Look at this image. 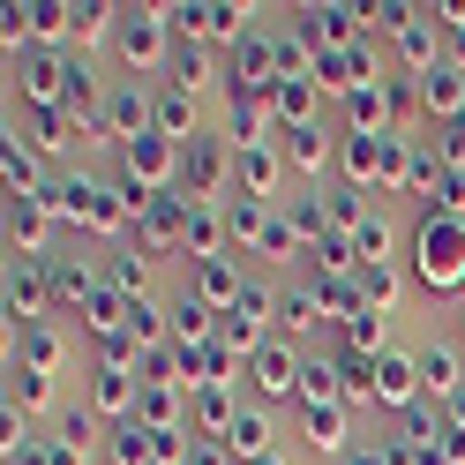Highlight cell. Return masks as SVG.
I'll return each instance as SVG.
<instances>
[{
	"instance_id": "cell-1",
	"label": "cell",
	"mask_w": 465,
	"mask_h": 465,
	"mask_svg": "<svg viewBox=\"0 0 465 465\" xmlns=\"http://www.w3.org/2000/svg\"><path fill=\"white\" fill-rule=\"evenodd\" d=\"M405 278H413L420 301H465V225L443 211H413L405 218Z\"/></svg>"
},
{
	"instance_id": "cell-2",
	"label": "cell",
	"mask_w": 465,
	"mask_h": 465,
	"mask_svg": "<svg viewBox=\"0 0 465 465\" xmlns=\"http://www.w3.org/2000/svg\"><path fill=\"white\" fill-rule=\"evenodd\" d=\"M173 23H165V8H121V23H113V61H121V75H135V83H158V68H173Z\"/></svg>"
},
{
	"instance_id": "cell-3",
	"label": "cell",
	"mask_w": 465,
	"mask_h": 465,
	"mask_svg": "<svg viewBox=\"0 0 465 465\" xmlns=\"http://www.w3.org/2000/svg\"><path fill=\"white\" fill-rule=\"evenodd\" d=\"M173 38L181 45H211V53H232L255 23H263V8H241V0H173L165 8Z\"/></svg>"
},
{
	"instance_id": "cell-4",
	"label": "cell",
	"mask_w": 465,
	"mask_h": 465,
	"mask_svg": "<svg viewBox=\"0 0 465 465\" xmlns=\"http://www.w3.org/2000/svg\"><path fill=\"white\" fill-rule=\"evenodd\" d=\"M301 383H308V345H293V338H271L263 353L248 361V375H241V391L263 405V413H293Z\"/></svg>"
},
{
	"instance_id": "cell-5",
	"label": "cell",
	"mask_w": 465,
	"mask_h": 465,
	"mask_svg": "<svg viewBox=\"0 0 465 465\" xmlns=\"http://www.w3.org/2000/svg\"><path fill=\"white\" fill-rule=\"evenodd\" d=\"M135 398H143V375H135V368H105V361H83L75 405H83V413H91L98 428H121V420H135Z\"/></svg>"
},
{
	"instance_id": "cell-6",
	"label": "cell",
	"mask_w": 465,
	"mask_h": 465,
	"mask_svg": "<svg viewBox=\"0 0 465 465\" xmlns=\"http://www.w3.org/2000/svg\"><path fill=\"white\" fill-rule=\"evenodd\" d=\"M68 75H75V53H68V45H31L23 61H8L15 113H23V105H68Z\"/></svg>"
},
{
	"instance_id": "cell-7",
	"label": "cell",
	"mask_w": 465,
	"mask_h": 465,
	"mask_svg": "<svg viewBox=\"0 0 465 465\" xmlns=\"http://www.w3.org/2000/svg\"><path fill=\"white\" fill-rule=\"evenodd\" d=\"M420 405H428V383H420L413 345H391V353H375V398H368V413L405 420V413H420Z\"/></svg>"
},
{
	"instance_id": "cell-8",
	"label": "cell",
	"mask_w": 465,
	"mask_h": 465,
	"mask_svg": "<svg viewBox=\"0 0 465 465\" xmlns=\"http://www.w3.org/2000/svg\"><path fill=\"white\" fill-rule=\"evenodd\" d=\"M0 315H8V331H31L53 315V278L38 255H8V271H0Z\"/></svg>"
},
{
	"instance_id": "cell-9",
	"label": "cell",
	"mask_w": 465,
	"mask_h": 465,
	"mask_svg": "<svg viewBox=\"0 0 465 465\" xmlns=\"http://www.w3.org/2000/svg\"><path fill=\"white\" fill-rule=\"evenodd\" d=\"M181 195L188 203H225L232 195V143L218 128L195 135V143H181Z\"/></svg>"
},
{
	"instance_id": "cell-10",
	"label": "cell",
	"mask_w": 465,
	"mask_h": 465,
	"mask_svg": "<svg viewBox=\"0 0 465 465\" xmlns=\"http://www.w3.org/2000/svg\"><path fill=\"white\" fill-rule=\"evenodd\" d=\"M45 278H53V315H61V323H75V315L105 293V263H91L83 248H53Z\"/></svg>"
},
{
	"instance_id": "cell-11",
	"label": "cell",
	"mask_w": 465,
	"mask_h": 465,
	"mask_svg": "<svg viewBox=\"0 0 465 465\" xmlns=\"http://www.w3.org/2000/svg\"><path fill=\"white\" fill-rule=\"evenodd\" d=\"M225 83H241V91H263V98L285 83V61H278V15H263L241 45L225 53Z\"/></svg>"
},
{
	"instance_id": "cell-12",
	"label": "cell",
	"mask_w": 465,
	"mask_h": 465,
	"mask_svg": "<svg viewBox=\"0 0 465 465\" xmlns=\"http://www.w3.org/2000/svg\"><path fill=\"white\" fill-rule=\"evenodd\" d=\"M135 248L151 255V263H188V195L165 188L151 211L135 218Z\"/></svg>"
},
{
	"instance_id": "cell-13",
	"label": "cell",
	"mask_w": 465,
	"mask_h": 465,
	"mask_svg": "<svg viewBox=\"0 0 465 465\" xmlns=\"http://www.w3.org/2000/svg\"><path fill=\"white\" fill-rule=\"evenodd\" d=\"M8 361H15V368H38V375H68V368H75V323L45 315V323H31V331H8ZM75 375H83V368H75Z\"/></svg>"
},
{
	"instance_id": "cell-14",
	"label": "cell",
	"mask_w": 465,
	"mask_h": 465,
	"mask_svg": "<svg viewBox=\"0 0 465 465\" xmlns=\"http://www.w3.org/2000/svg\"><path fill=\"white\" fill-rule=\"evenodd\" d=\"M293 443H301V458H345V450H353L361 443V435H353V405H293Z\"/></svg>"
},
{
	"instance_id": "cell-15",
	"label": "cell",
	"mask_w": 465,
	"mask_h": 465,
	"mask_svg": "<svg viewBox=\"0 0 465 465\" xmlns=\"http://www.w3.org/2000/svg\"><path fill=\"white\" fill-rule=\"evenodd\" d=\"M278 158H285V173H293V181L331 188V181H338V128H331V121H315V128L278 135Z\"/></svg>"
},
{
	"instance_id": "cell-16",
	"label": "cell",
	"mask_w": 465,
	"mask_h": 465,
	"mask_svg": "<svg viewBox=\"0 0 465 465\" xmlns=\"http://www.w3.org/2000/svg\"><path fill=\"white\" fill-rule=\"evenodd\" d=\"M8 128H15L23 143H31V151H38L53 173H61V165H68V151L83 143V128H75V113H68V105H23Z\"/></svg>"
},
{
	"instance_id": "cell-17",
	"label": "cell",
	"mask_w": 465,
	"mask_h": 465,
	"mask_svg": "<svg viewBox=\"0 0 465 465\" xmlns=\"http://www.w3.org/2000/svg\"><path fill=\"white\" fill-rule=\"evenodd\" d=\"M443 61H450V38L435 31V15L420 8V15H413V23H405V31L391 38V68L420 83V75H435V68H443Z\"/></svg>"
},
{
	"instance_id": "cell-18",
	"label": "cell",
	"mask_w": 465,
	"mask_h": 465,
	"mask_svg": "<svg viewBox=\"0 0 465 465\" xmlns=\"http://www.w3.org/2000/svg\"><path fill=\"white\" fill-rule=\"evenodd\" d=\"M0 225H8V255H38V263H45V255L61 248V241H53L61 225H53L45 195H8V211H0Z\"/></svg>"
},
{
	"instance_id": "cell-19",
	"label": "cell",
	"mask_w": 465,
	"mask_h": 465,
	"mask_svg": "<svg viewBox=\"0 0 465 465\" xmlns=\"http://www.w3.org/2000/svg\"><path fill=\"white\" fill-rule=\"evenodd\" d=\"M113 165L128 173V181H143V188H181V143L173 135H143V143H128V151H113Z\"/></svg>"
},
{
	"instance_id": "cell-20",
	"label": "cell",
	"mask_w": 465,
	"mask_h": 465,
	"mask_svg": "<svg viewBox=\"0 0 465 465\" xmlns=\"http://www.w3.org/2000/svg\"><path fill=\"white\" fill-rule=\"evenodd\" d=\"M285 158L278 143H248V151H232V195H255V203H285Z\"/></svg>"
},
{
	"instance_id": "cell-21",
	"label": "cell",
	"mask_w": 465,
	"mask_h": 465,
	"mask_svg": "<svg viewBox=\"0 0 465 465\" xmlns=\"http://www.w3.org/2000/svg\"><path fill=\"white\" fill-rule=\"evenodd\" d=\"M338 128L345 135H405L398 128V105H391V75L383 83H361L353 98H338Z\"/></svg>"
},
{
	"instance_id": "cell-22",
	"label": "cell",
	"mask_w": 465,
	"mask_h": 465,
	"mask_svg": "<svg viewBox=\"0 0 465 465\" xmlns=\"http://www.w3.org/2000/svg\"><path fill=\"white\" fill-rule=\"evenodd\" d=\"M413 361H420V383H428V405L443 413V405L465 391V353L450 338H413Z\"/></svg>"
},
{
	"instance_id": "cell-23",
	"label": "cell",
	"mask_w": 465,
	"mask_h": 465,
	"mask_svg": "<svg viewBox=\"0 0 465 465\" xmlns=\"http://www.w3.org/2000/svg\"><path fill=\"white\" fill-rule=\"evenodd\" d=\"M8 405L38 428V420H61L68 413V391H61V375H38V368H15L8 361Z\"/></svg>"
},
{
	"instance_id": "cell-24",
	"label": "cell",
	"mask_w": 465,
	"mask_h": 465,
	"mask_svg": "<svg viewBox=\"0 0 465 465\" xmlns=\"http://www.w3.org/2000/svg\"><path fill=\"white\" fill-rule=\"evenodd\" d=\"M181 285H195V293H203V301H211V308L225 315V308L241 301L255 278H248V263H241V255H211V263H188V271H181Z\"/></svg>"
},
{
	"instance_id": "cell-25",
	"label": "cell",
	"mask_w": 465,
	"mask_h": 465,
	"mask_svg": "<svg viewBox=\"0 0 465 465\" xmlns=\"http://www.w3.org/2000/svg\"><path fill=\"white\" fill-rule=\"evenodd\" d=\"M315 331H331V315H323V301H315V285H308V278H285V285H278V338L308 345Z\"/></svg>"
},
{
	"instance_id": "cell-26",
	"label": "cell",
	"mask_w": 465,
	"mask_h": 465,
	"mask_svg": "<svg viewBox=\"0 0 465 465\" xmlns=\"http://www.w3.org/2000/svg\"><path fill=\"white\" fill-rule=\"evenodd\" d=\"M241 405H248L241 383H203V391H188V428H195V435H218V443H225V428L241 420Z\"/></svg>"
},
{
	"instance_id": "cell-27",
	"label": "cell",
	"mask_w": 465,
	"mask_h": 465,
	"mask_svg": "<svg viewBox=\"0 0 465 465\" xmlns=\"http://www.w3.org/2000/svg\"><path fill=\"white\" fill-rule=\"evenodd\" d=\"M151 98H158V135H173V143L211 135V128H203V98H195V91H181L173 75H158V83H151Z\"/></svg>"
},
{
	"instance_id": "cell-28",
	"label": "cell",
	"mask_w": 465,
	"mask_h": 465,
	"mask_svg": "<svg viewBox=\"0 0 465 465\" xmlns=\"http://www.w3.org/2000/svg\"><path fill=\"white\" fill-rule=\"evenodd\" d=\"M0 181H8V195H45L53 188V165L8 128V135H0Z\"/></svg>"
},
{
	"instance_id": "cell-29",
	"label": "cell",
	"mask_w": 465,
	"mask_h": 465,
	"mask_svg": "<svg viewBox=\"0 0 465 465\" xmlns=\"http://www.w3.org/2000/svg\"><path fill=\"white\" fill-rule=\"evenodd\" d=\"M271 121H278V135L323 121V91H315V75H285L278 83V91H271Z\"/></svg>"
},
{
	"instance_id": "cell-30",
	"label": "cell",
	"mask_w": 465,
	"mask_h": 465,
	"mask_svg": "<svg viewBox=\"0 0 465 465\" xmlns=\"http://www.w3.org/2000/svg\"><path fill=\"white\" fill-rule=\"evenodd\" d=\"M165 315H173V345H211L218 338V308L195 293V285H173L165 293Z\"/></svg>"
},
{
	"instance_id": "cell-31",
	"label": "cell",
	"mask_w": 465,
	"mask_h": 465,
	"mask_svg": "<svg viewBox=\"0 0 465 465\" xmlns=\"http://www.w3.org/2000/svg\"><path fill=\"white\" fill-rule=\"evenodd\" d=\"M225 450H232V465H255V458H271L278 450V413H263V405H241V420L225 428Z\"/></svg>"
},
{
	"instance_id": "cell-32",
	"label": "cell",
	"mask_w": 465,
	"mask_h": 465,
	"mask_svg": "<svg viewBox=\"0 0 465 465\" xmlns=\"http://www.w3.org/2000/svg\"><path fill=\"white\" fill-rule=\"evenodd\" d=\"M105 285H113V293H128V301H151L158 293V263L135 241H121V248H105Z\"/></svg>"
},
{
	"instance_id": "cell-33",
	"label": "cell",
	"mask_w": 465,
	"mask_h": 465,
	"mask_svg": "<svg viewBox=\"0 0 465 465\" xmlns=\"http://www.w3.org/2000/svg\"><path fill=\"white\" fill-rule=\"evenodd\" d=\"M353 285H361V308H375V315L405 308V293H413L405 263H361V271H353Z\"/></svg>"
},
{
	"instance_id": "cell-34",
	"label": "cell",
	"mask_w": 465,
	"mask_h": 465,
	"mask_svg": "<svg viewBox=\"0 0 465 465\" xmlns=\"http://www.w3.org/2000/svg\"><path fill=\"white\" fill-rule=\"evenodd\" d=\"M135 420H143V428H158V435L188 428V383H143V398H135Z\"/></svg>"
},
{
	"instance_id": "cell-35",
	"label": "cell",
	"mask_w": 465,
	"mask_h": 465,
	"mask_svg": "<svg viewBox=\"0 0 465 465\" xmlns=\"http://www.w3.org/2000/svg\"><path fill=\"white\" fill-rule=\"evenodd\" d=\"M391 315H375V308H361V315H345V323L331 331V353H391Z\"/></svg>"
},
{
	"instance_id": "cell-36",
	"label": "cell",
	"mask_w": 465,
	"mask_h": 465,
	"mask_svg": "<svg viewBox=\"0 0 465 465\" xmlns=\"http://www.w3.org/2000/svg\"><path fill=\"white\" fill-rule=\"evenodd\" d=\"M211 255H232L225 203H188V263H211Z\"/></svg>"
},
{
	"instance_id": "cell-37",
	"label": "cell",
	"mask_w": 465,
	"mask_h": 465,
	"mask_svg": "<svg viewBox=\"0 0 465 465\" xmlns=\"http://www.w3.org/2000/svg\"><path fill=\"white\" fill-rule=\"evenodd\" d=\"M113 23H121V8H113V0H75L68 53H98V45H113Z\"/></svg>"
},
{
	"instance_id": "cell-38",
	"label": "cell",
	"mask_w": 465,
	"mask_h": 465,
	"mask_svg": "<svg viewBox=\"0 0 465 465\" xmlns=\"http://www.w3.org/2000/svg\"><path fill=\"white\" fill-rule=\"evenodd\" d=\"M105 465H158V428H143V420L105 428Z\"/></svg>"
},
{
	"instance_id": "cell-39",
	"label": "cell",
	"mask_w": 465,
	"mask_h": 465,
	"mask_svg": "<svg viewBox=\"0 0 465 465\" xmlns=\"http://www.w3.org/2000/svg\"><path fill=\"white\" fill-rule=\"evenodd\" d=\"M443 158H435V143L428 135H413V158H405V203H413V211H420V203L435 195V181H443Z\"/></svg>"
},
{
	"instance_id": "cell-40",
	"label": "cell",
	"mask_w": 465,
	"mask_h": 465,
	"mask_svg": "<svg viewBox=\"0 0 465 465\" xmlns=\"http://www.w3.org/2000/svg\"><path fill=\"white\" fill-rule=\"evenodd\" d=\"M315 195H323V218H331V232H345V241H353V232L368 225V195H361V188L331 181V188H315Z\"/></svg>"
},
{
	"instance_id": "cell-41",
	"label": "cell",
	"mask_w": 465,
	"mask_h": 465,
	"mask_svg": "<svg viewBox=\"0 0 465 465\" xmlns=\"http://www.w3.org/2000/svg\"><path fill=\"white\" fill-rule=\"evenodd\" d=\"M278 211H285V225L301 232V248H315V241H331V218H323V195H315V188H308V195H285ZM301 263H308V255H301Z\"/></svg>"
},
{
	"instance_id": "cell-42",
	"label": "cell",
	"mask_w": 465,
	"mask_h": 465,
	"mask_svg": "<svg viewBox=\"0 0 465 465\" xmlns=\"http://www.w3.org/2000/svg\"><path fill=\"white\" fill-rule=\"evenodd\" d=\"M345 398V375L331 353H308V383H301V405H338Z\"/></svg>"
},
{
	"instance_id": "cell-43",
	"label": "cell",
	"mask_w": 465,
	"mask_h": 465,
	"mask_svg": "<svg viewBox=\"0 0 465 465\" xmlns=\"http://www.w3.org/2000/svg\"><path fill=\"white\" fill-rule=\"evenodd\" d=\"M31 31H38V45H68V31H75V0H31Z\"/></svg>"
},
{
	"instance_id": "cell-44",
	"label": "cell",
	"mask_w": 465,
	"mask_h": 465,
	"mask_svg": "<svg viewBox=\"0 0 465 465\" xmlns=\"http://www.w3.org/2000/svg\"><path fill=\"white\" fill-rule=\"evenodd\" d=\"M0 45H8V61H23V53L38 45V31H31V0H8V8H0Z\"/></svg>"
},
{
	"instance_id": "cell-45",
	"label": "cell",
	"mask_w": 465,
	"mask_h": 465,
	"mask_svg": "<svg viewBox=\"0 0 465 465\" xmlns=\"http://www.w3.org/2000/svg\"><path fill=\"white\" fill-rule=\"evenodd\" d=\"M428 15H435V31H443L450 45L465 38V0H435V8H428Z\"/></svg>"
},
{
	"instance_id": "cell-46",
	"label": "cell",
	"mask_w": 465,
	"mask_h": 465,
	"mask_svg": "<svg viewBox=\"0 0 465 465\" xmlns=\"http://www.w3.org/2000/svg\"><path fill=\"white\" fill-rule=\"evenodd\" d=\"M338 465H391V443H383V435H361V443L345 450Z\"/></svg>"
},
{
	"instance_id": "cell-47",
	"label": "cell",
	"mask_w": 465,
	"mask_h": 465,
	"mask_svg": "<svg viewBox=\"0 0 465 465\" xmlns=\"http://www.w3.org/2000/svg\"><path fill=\"white\" fill-rule=\"evenodd\" d=\"M443 338H450V345H458V353H465V301L450 308V323H443Z\"/></svg>"
},
{
	"instance_id": "cell-48",
	"label": "cell",
	"mask_w": 465,
	"mask_h": 465,
	"mask_svg": "<svg viewBox=\"0 0 465 465\" xmlns=\"http://www.w3.org/2000/svg\"><path fill=\"white\" fill-rule=\"evenodd\" d=\"M255 465H293V450H285V443H278V450H271V458H255Z\"/></svg>"
},
{
	"instance_id": "cell-49",
	"label": "cell",
	"mask_w": 465,
	"mask_h": 465,
	"mask_svg": "<svg viewBox=\"0 0 465 465\" xmlns=\"http://www.w3.org/2000/svg\"><path fill=\"white\" fill-rule=\"evenodd\" d=\"M450 61H458V68H465V38H458V45H450Z\"/></svg>"
}]
</instances>
